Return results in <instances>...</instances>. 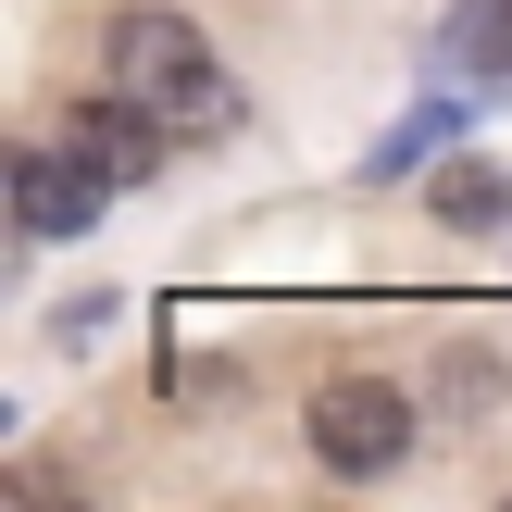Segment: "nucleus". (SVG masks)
Instances as JSON below:
<instances>
[{
    "instance_id": "1",
    "label": "nucleus",
    "mask_w": 512,
    "mask_h": 512,
    "mask_svg": "<svg viewBox=\"0 0 512 512\" xmlns=\"http://www.w3.org/2000/svg\"><path fill=\"white\" fill-rule=\"evenodd\" d=\"M100 75H113L125 100H150L175 138H225V125H238V75L213 63V38H200L188 13H150V0H125V13L100 25Z\"/></svg>"
},
{
    "instance_id": "2",
    "label": "nucleus",
    "mask_w": 512,
    "mask_h": 512,
    "mask_svg": "<svg viewBox=\"0 0 512 512\" xmlns=\"http://www.w3.org/2000/svg\"><path fill=\"white\" fill-rule=\"evenodd\" d=\"M413 388L400 375H325L313 388V463L338 475V488H375V475L413 463Z\"/></svg>"
},
{
    "instance_id": "3",
    "label": "nucleus",
    "mask_w": 512,
    "mask_h": 512,
    "mask_svg": "<svg viewBox=\"0 0 512 512\" xmlns=\"http://www.w3.org/2000/svg\"><path fill=\"white\" fill-rule=\"evenodd\" d=\"M100 200H113V175H100L75 138L13 150V225H25V238H88V225H100Z\"/></svg>"
},
{
    "instance_id": "4",
    "label": "nucleus",
    "mask_w": 512,
    "mask_h": 512,
    "mask_svg": "<svg viewBox=\"0 0 512 512\" xmlns=\"http://www.w3.org/2000/svg\"><path fill=\"white\" fill-rule=\"evenodd\" d=\"M63 138L88 150V163L113 175V188H150V175H163V138H175V125L150 113V100H125L113 75H100V100H75V125H63Z\"/></svg>"
},
{
    "instance_id": "5",
    "label": "nucleus",
    "mask_w": 512,
    "mask_h": 512,
    "mask_svg": "<svg viewBox=\"0 0 512 512\" xmlns=\"http://www.w3.org/2000/svg\"><path fill=\"white\" fill-rule=\"evenodd\" d=\"M438 63L463 75V88H488V100H512V0H463V13L438 25Z\"/></svg>"
},
{
    "instance_id": "6",
    "label": "nucleus",
    "mask_w": 512,
    "mask_h": 512,
    "mask_svg": "<svg viewBox=\"0 0 512 512\" xmlns=\"http://www.w3.org/2000/svg\"><path fill=\"white\" fill-rule=\"evenodd\" d=\"M425 213L450 225V238H475V225H512V175L488 163V150H463V163L425 175Z\"/></svg>"
},
{
    "instance_id": "7",
    "label": "nucleus",
    "mask_w": 512,
    "mask_h": 512,
    "mask_svg": "<svg viewBox=\"0 0 512 512\" xmlns=\"http://www.w3.org/2000/svg\"><path fill=\"white\" fill-rule=\"evenodd\" d=\"M425 150H438V113H425V125H400V138H388V150H375V175H413V163H425Z\"/></svg>"
}]
</instances>
